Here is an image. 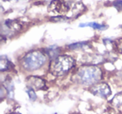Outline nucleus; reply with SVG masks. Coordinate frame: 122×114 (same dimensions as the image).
Returning a JSON list of instances; mask_svg holds the SVG:
<instances>
[{
    "label": "nucleus",
    "mask_w": 122,
    "mask_h": 114,
    "mask_svg": "<svg viewBox=\"0 0 122 114\" xmlns=\"http://www.w3.org/2000/svg\"><path fill=\"white\" fill-rule=\"evenodd\" d=\"M86 44L85 43H75L71 44V45L69 46V48L71 49H78L82 48L83 46L85 45Z\"/></svg>",
    "instance_id": "10"
},
{
    "label": "nucleus",
    "mask_w": 122,
    "mask_h": 114,
    "mask_svg": "<svg viewBox=\"0 0 122 114\" xmlns=\"http://www.w3.org/2000/svg\"><path fill=\"white\" fill-rule=\"evenodd\" d=\"M75 63V59L70 56H58L51 61L50 71L54 76H63L71 70Z\"/></svg>",
    "instance_id": "2"
},
{
    "label": "nucleus",
    "mask_w": 122,
    "mask_h": 114,
    "mask_svg": "<svg viewBox=\"0 0 122 114\" xmlns=\"http://www.w3.org/2000/svg\"></svg>",
    "instance_id": "14"
},
{
    "label": "nucleus",
    "mask_w": 122,
    "mask_h": 114,
    "mask_svg": "<svg viewBox=\"0 0 122 114\" xmlns=\"http://www.w3.org/2000/svg\"><path fill=\"white\" fill-rule=\"evenodd\" d=\"M112 104L115 106H122V91L118 93L113 98Z\"/></svg>",
    "instance_id": "8"
},
{
    "label": "nucleus",
    "mask_w": 122,
    "mask_h": 114,
    "mask_svg": "<svg viewBox=\"0 0 122 114\" xmlns=\"http://www.w3.org/2000/svg\"><path fill=\"white\" fill-rule=\"evenodd\" d=\"M27 87L33 90L41 89L45 86V81L40 77L36 76H30L26 80Z\"/></svg>",
    "instance_id": "5"
},
{
    "label": "nucleus",
    "mask_w": 122,
    "mask_h": 114,
    "mask_svg": "<svg viewBox=\"0 0 122 114\" xmlns=\"http://www.w3.org/2000/svg\"><path fill=\"white\" fill-rule=\"evenodd\" d=\"M10 62L9 61L5 58H3L1 57V61H0V68H1V71H3L6 70H8L10 66Z\"/></svg>",
    "instance_id": "9"
},
{
    "label": "nucleus",
    "mask_w": 122,
    "mask_h": 114,
    "mask_svg": "<svg viewBox=\"0 0 122 114\" xmlns=\"http://www.w3.org/2000/svg\"><path fill=\"white\" fill-rule=\"evenodd\" d=\"M117 47L120 52L122 53V39H119L117 43Z\"/></svg>",
    "instance_id": "13"
},
{
    "label": "nucleus",
    "mask_w": 122,
    "mask_h": 114,
    "mask_svg": "<svg viewBox=\"0 0 122 114\" xmlns=\"http://www.w3.org/2000/svg\"><path fill=\"white\" fill-rule=\"evenodd\" d=\"M49 9L52 11L62 14L66 12L69 10V7L61 0H54L50 4Z\"/></svg>",
    "instance_id": "6"
},
{
    "label": "nucleus",
    "mask_w": 122,
    "mask_h": 114,
    "mask_svg": "<svg viewBox=\"0 0 122 114\" xmlns=\"http://www.w3.org/2000/svg\"><path fill=\"white\" fill-rule=\"evenodd\" d=\"M28 95L29 96L30 99L32 100H35L36 99V95L35 92L34 91V90L32 89H29V88L28 91Z\"/></svg>",
    "instance_id": "11"
},
{
    "label": "nucleus",
    "mask_w": 122,
    "mask_h": 114,
    "mask_svg": "<svg viewBox=\"0 0 122 114\" xmlns=\"http://www.w3.org/2000/svg\"><path fill=\"white\" fill-rule=\"evenodd\" d=\"M76 76L77 81L82 85L93 86L101 80L102 71L98 66L86 65L79 69Z\"/></svg>",
    "instance_id": "1"
},
{
    "label": "nucleus",
    "mask_w": 122,
    "mask_h": 114,
    "mask_svg": "<svg viewBox=\"0 0 122 114\" xmlns=\"http://www.w3.org/2000/svg\"><path fill=\"white\" fill-rule=\"evenodd\" d=\"M86 26H89V27H91L92 28H95V29H98V30H104L107 27L106 25L100 24L97 23L95 22L92 23H82L79 25V27H86Z\"/></svg>",
    "instance_id": "7"
},
{
    "label": "nucleus",
    "mask_w": 122,
    "mask_h": 114,
    "mask_svg": "<svg viewBox=\"0 0 122 114\" xmlns=\"http://www.w3.org/2000/svg\"><path fill=\"white\" fill-rule=\"evenodd\" d=\"M90 91L95 96L106 99L112 94L111 89L108 84L105 83H97L91 87Z\"/></svg>",
    "instance_id": "4"
},
{
    "label": "nucleus",
    "mask_w": 122,
    "mask_h": 114,
    "mask_svg": "<svg viewBox=\"0 0 122 114\" xmlns=\"http://www.w3.org/2000/svg\"><path fill=\"white\" fill-rule=\"evenodd\" d=\"M46 57L44 53L34 51L27 53L21 60V65L25 70L32 71L40 68L44 65Z\"/></svg>",
    "instance_id": "3"
},
{
    "label": "nucleus",
    "mask_w": 122,
    "mask_h": 114,
    "mask_svg": "<svg viewBox=\"0 0 122 114\" xmlns=\"http://www.w3.org/2000/svg\"><path fill=\"white\" fill-rule=\"evenodd\" d=\"M114 5L116 7L117 9L122 10V1L121 0H117L115 1L114 3Z\"/></svg>",
    "instance_id": "12"
}]
</instances>
